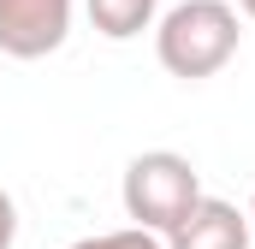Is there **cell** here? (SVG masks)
<instances>
[{
    "instance_id": "cell-1",
    "label": "cell",
    "mask_w": 255,
    "mask_h": 249,
    "mask_svg": "<svg viewBox=\"0 0 255 249\" xmlns=\"http://www.w3.org/2000/svg\"><path fill=\"white\" fill-rule=\"evenodd\" d=\"M238 6L232 0H178L166 18H160V30H154V54L160 65L172 71V77H214V71H226L232 54H238Z\"/></svg>"
},
{
    "instance_id": "cell-2",
    "label": "cell",
    "mask_w": 255,
    "mask_h": 249,
    "mask_svg": "<svg viewBox=\"0 0 255 249\" xmlns=\"http://www.w3.org/2000/svg\"><path fill=\"white\" fill-rule=\"evenodd\" d=\"M119 196H125L130 226L166 238L196 202H202V172H196L184 154H172V148H148V154H136V160L125 166Z\"/></svg>"
},
{
    "instance_id": "cell-3",
    "label": "cell",
    "mask_w": 255,
    "mask_h": 249,
    "mask_svg": "<svg viewBox=\"0 0 255 249\" xmlns=\"http://www.w3.org/2000/svg\"><path fill=\"white\" fill-rule=\"evenodd\" d=\"M71 30V0H0V54L42 60Z\"/></svg>"
},
{
    "instance_id": "cell-4",
    "label": "cell",
    "mask_w": 255,
    "mask_h": 249,
    "mask_svg": "<svg viewBox=\"0 0 255 249\" xmlns=\"http://www.w3.org/2000/svg\"><path fill=\"white\" fill-rule=\"evenodd\" d=\"M250 214L238 202H220V196H202L190 214L160 238L166 249H250Z\"/></svg>"
},
{
    "instance_id": "cell-5",
    "label": "cell",
    "mask_w": 255,
    "mask_h": 249,
    "mask_svg": "<svg viewBox=\"0 0 255 249\" xmlns=\"http://www.w3.org/2000/svg\"><path fill=\"white\" fill-rule=\"evenodd\" d=\"M89 6V24L113 42H130L154 24V0H83Z\"/></svg>"
},
{
    "instance_id": "cell-6",
    "label": "cell",
    "mask_w": 255,
    "mask_h": 249,
    "mask_svg": "<svg viewBox=\"0 0 255 249\" xmlns=\"http://www.w3.org/2000/svg\"><path fill=\"white\" fill-rule=\"evenodd\" d=\"M71 249H166L154 232H142V226H119V232H89V238H77Z\"/></svg>"
},
{
    "instance_id": "cell-7",
    "label": "cell",
    "mask_w": 255,
    "mask_h": 249,
    "mask_svg": "<svg viewBox=\"0 0 255 249\" xmlns=\"http://www.w3.org/2000/svg\"><path fill=\"white\" fill-rule=\"evenodd\" d=\"M12 238H18V202L0 190V249H12Z\"/></svg>"
},
{
    "instance_id": "cell-8",
    "label": "cell",
    "mask_w": 255,
    "mask_h": 249,
    "mask_svg": "<svg viewBox=\"0 0 255 249\" xmlns=\"http://www.w3.org/2000/svg\"><path fill=\"white\" fill-rule=\"evenodd\" d=\"M244 214H250V232H255V196H250V208H244Z\"/></svg>"
},
{
    "instance_id": "cell-9",
    "label": "cell",
    "mask_w": 255,
    "mask_h": 249,
    "mask_svg": "<svg viewBox=\"0 0 255 249\" xmlns=\"http://www.w3.org/2000/svg\"><path fill=\"white\" fill-rule=\"evenodd\" d=\"M238 6H244V12H250V18H255V0H238Z\"/></svg>"
}]
</instances>
